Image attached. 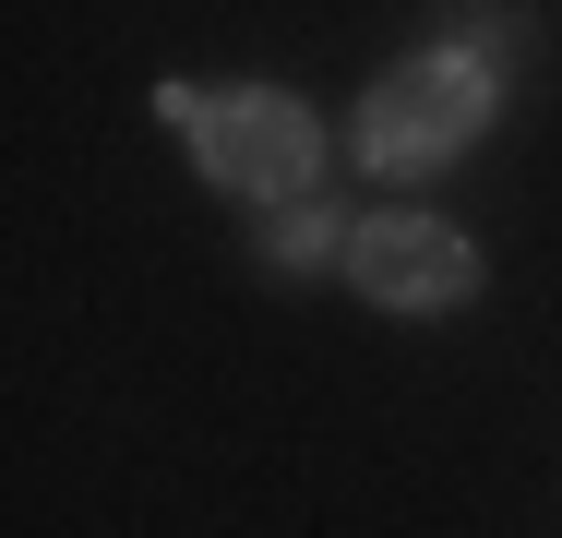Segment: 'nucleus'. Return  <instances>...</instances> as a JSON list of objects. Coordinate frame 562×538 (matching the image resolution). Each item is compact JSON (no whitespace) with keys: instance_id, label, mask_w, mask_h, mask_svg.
I'll use <instances>...</instances> for the list:
<instances>
[{"instance_id":"obj_1","label":"nucleus","mask_w":562,"mask_h":538,"mask_svg":"<svg viewBox=\"0 0 562 538\" xmlns=\"http://www.w3.org/2000/svg\"><path fill=\"white\" fill-rule=\"evenodd\" d=\"M479 120H491V60H467V48L395 60V72L359 97V168L431 180V168H454V144H467Z\"/></svg>"},{"instance_id":"obj_4","label":"nucleus","mask_w":562,"mask_h":538,"mask_svg":"<svg viewBox=\"0 0 562 538\" xmlns=\"http://www.w3.org/2000/svg\"><path fill=\"white\" fill-rule=\"evenodd\" d=\"M324 251H347L336 215H300V227H288V264H324Z\"/></svg>"},{"instance_id":"obj_2","label":"nucleus","mask_w":562,"mask_h":538,"mask_svg":"<svg viewBox=\"0 0 562 538\" xmlns=\"http://www.w3.org/2000/svg\"><path fill=\"white\" fill-rule=\"evenodd\" d=\"M192 156H204V180L227 192H251V204H300L312 192V108L300 97H204L192 108Z\"/></svg>"},{"instance_id":"obj_3","label":"nucleus","mask_w":562,"mask_h":538,"mask_svg":"<svg viewBox=\"0 0 562 538\" xmlns=\"http://www.w3.org/2000/svg\"><path fill=\"white\" fill-rule=\"evenodd\" d=\"M347 264H359V288H371L383 312H454V300L479 288V251L454 239L443 215H383V227L347 239Z\"/></svg>"}]
</instances>
